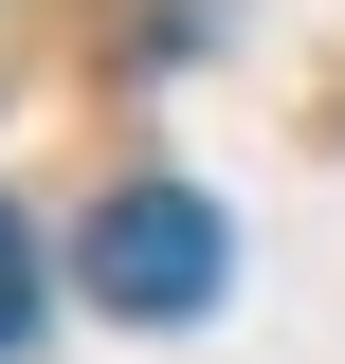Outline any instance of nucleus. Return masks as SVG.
Instances as JSON below:
<instances>
[{"instance_id":"nucleus-1","label":"nucleus","mask_w":345,"mask_h":364,"mask_svg":"<svg viewBox=\"0 0 345 364\" xmlns=\"http://www.w3.org/2000/svg\"><path fill=\"white\" fill-rule=\"evenodd\" d=\"M73 291L109 328H200L218 291H236V219H218L200 182H109L73 219Z\"/></svg>"},{"instance_id":"nucleus-2","label":"nucleus","mask_w":345,"mask_h":364,"mask_svg":"<svg viewBox=\"0 0 345 364\" xmlns=\"http://www.w3.org/2000/svg\"><path fill=\"white\" fill-rule=\"evenodd\" d=\"M37 346V219H18V200H0V364Z\"/></svg>"}]
</instances>
